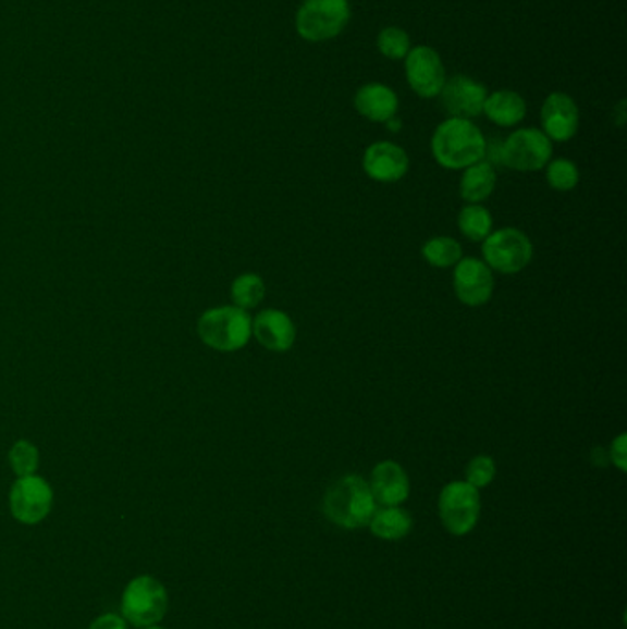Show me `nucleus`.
Returning <instances> with one entry per match:
<instances>
[{"label": "nucleus", "instance_id": "obj_24", "mask_svg": "<svg viewBox=\"0 0 627 629\" xmlns=\"http://www.w3.org/2000/svg\"><path fill=\"white\" fill-rule=\"evenodd\" d=\"M8 462H10V468H12L15 477L36 476L39 462H41V455H39V449L34 442L21 439L10 447Z\"/></svg>", "mask_w": 627, "mask_h": 629}, {"label": "nucleus", "instance_id": "obj_32", "mask_svg": "<svg viewBox=\"0 0 627 629\" xmlns=\"http://www.w3.org/2000/svg\"><path fill=\"white\" fill-rule=\"evenodd\" d=\"M143 629H168V628H164V626H160V624H155V626H148V628Z\"/></svg>", "mask_w": 627, "mask_h": 629}, {"label": "nucleus", "instance_id": "obj_22", "mask_svg": "<svg viewBox=\"0 0 627 629\" xmlns=\"http://www.w3.org/2000/svg\"><path fill=\"white\" fill-rule=\"evenodd\" d=\"M232 303L237 308L253 309L266 297V282L255 273H243L231 285Z\"/></svg>", "mask_w": 627, "mask_h": 629}, {"label": "nucleus", "instance_id": "obj_15", "mask_svg": "<svg viewBox=\"0 0 627 629\" xmlns=\"http://www.w3.org/2000/svg\"><path fill=\"white\" fill-rule=\"evenodd\" d=\"M253 335L266 350L284 354L295 345V322L282 309H261L253 319Z\"/></svg>", "mask_w": 627, "mask_h": 629}, {"label": "nucleus", "instance_id": "obj_18", "mask_svg": "<svg viewBox=\"0 0 627 629\" xmlns=\"http://www.w3.org/2000/svg\"><path fill=\"white\" fill-rule=\"evenodd\" d=\"M482 113L493 124L501 125V127H514V125L521 124L527 116V101L515 90H495L485 98Z\"/></svg>", "mask_w": 627, "mask_h": 629}, {"label": "nucleus", "instance_id": "obj_19", "mask_svg": "<svg viewBox=\"0 0 627 629\" xmlns=\"http://www.w3.org/2000/svg\"><path fill=\"white\" fill-rule=\"evenodd\" d=\"M495 185H497L495 168L485 161L475 162L462 173L460 197L469 205H480L492 196Z\"/></svg>", "mask_w": 627, "mask_h": 629}, {"label": "nucleus", "instance_id": "obj_11", "mask_svg": "<svg viewBox=\"0 0 627 629\" xmlns=\"http://www.w3.org/2000/svg\"><path fill=\"white\" fill-rule=\"evenodd\" d=\"M453 284L458 300L469 308H479L490 303L495 289L492 269L479 258H462L455 266Z\"/></svg>", "mask_w": 627, "mask_h": 629}, {"label": "nucleus", "instance_id": "obj_23", "mask_svg": "<svg viewBox=\"0 0 627 629\" xmlns=\"http://www.w3.org/2000/svg\"><path fill=\"white\" fill-rule=\"evenodd\" d=\"M421 255L432 268L447 269L462 260V247L456 239L447 236H437L423 245Z\"/></svg>", "mask_w": 627, "mask_h": 629}, {"label": "nucleus", "instance_id": "obj_12", "mask_svg": "<svg viewBox=\"0 0 627 629\" xmlns=\"http://www.w3.org/2000/svg\"><path fill=\"white\" fill-rule=\"evenodd\" d=\"M439 96L442 108L451 119L471 120L482 113L488 90L474 77L456 74L445 82L444 89L440 90Z\"/></svg>", "mask_w": 627, "mask_h": 629}, {"label": "nucleus", "instance_id": "obj_8", "mask_svg": "<svg viewBox=\"0 0 627 629\" xmlns=\"http://www.w3.org/2000/svg\"><path fill=\"white\" fill-rule=\"evenodd\" d=\"M10 514L21 525H39L45 521L53 506V490L42 477H17L10 488Z\"/></svg>", "mask_w": 627, "mask_h": 629}, {"label": "nucleus", "instance_id": "obj_4", "mask_svg": "<svg viewBox=\"0 0 627 629\" xmlns=\"http://www.w3.org/2000/svg\"><path fill=\"white\" fill-rule=\"evenodd\" d=\"M170 607V596L164 583L155 576H135L122 591L120 615L125 622L143 629L162 622Z\"/></svg>", "mask_w": 627, "mask_h": 629}, {"label": "nucleus", "instance_id": "obj_27", "mask_svg": "<svg viewBox=\"0 0 627 629\" xmlns=\"http://www.w3.org/2000/svg\"><path fill=\"white\" fill-rule=\"evenodd\" d=\"M495 473H497L495 460L488 455H479L469 460L468 468H466V482L477 490H482L492 484Z\"/></svg>", "mask_w": 627, "mask_h": 629}, {"label": "nucleus", "instance_id": "obj_20", "mask_svg": "<svg viewBox=\"0 0 627 629\" xmlns=\"http://www.w3.org/2000/svg\"><path fill=\"white\" fill-rule=\"evenodd\" d=\"M413 525V516L403 510L402 506H383L376 510L368 522V529L379 540L397 541L410 534Z\"/></svg>", "mask_w": 627, "mask_h": 629}, {"label": "nucleus", "instance_id": "obj_6", "mask_svg": "<svg viewBox=\"0 0 627 629\" xmlns=\"http://www.w3.org/2000/svg\"><path fill=\"white\" fill-rule=\"evenodd\" d=\"M484 263L501 274L521 273L532 261L533 245L519 229H499L482 242Z\"/></svg>", "mask_w": 627, "mask_h": 629}, {"label": "nucleus", "instance_id": "obj_30", "mask_svg": "<svg viewBox=\"0 0 627 629\" xmlns=\"http://www.w3.org/2000/svg\"><path fill=\"white\" fill-rule=\"evenodd\" d=\"M501 149H503V140L497 137L485 140L484 159L490 166H503V157H501Z\"/></svg>", "mask_w": 627, "mask_h": 629}, {"label": "nucleus", "instance_id": "obj_21", "mask_svg": "<svg viewBox=\"0 0 627 629\" xmlns=\"http://www.w3.org/2000/svg\"><path fill=\"white\" fill-rule=\"evenodd\" d=\"M458 229H460L462 236L468 238L469 242H484L493 229V218L488 208L482 205H468L460 210L458 214Z\"/></svg>", "mask_w": 627, "mask_h": 629}, {"label": "nucleus", "instance_id": "obj_29", "mask_svg": "<svg viewBox=\"0 0 627 629\" xmlns=\"http://www.w3.org/2000/svg\"><path fill=\"white\" fill-rule=\"evenodd\" d=\"M626 442V434H620L618 439L613 440L610 449L611 462L615 464L616 468L620 469V471H626L627 469Z\"/></svg>", "mask_w": 627, "mask_h": 629}, {"label": "nucleus", "instance_id": "obj_26", "mask_svg": "<svg viewBox=\"0 0 627 629\" xmlns=\"http://www.w3.org/2000/svg\"><path fill=\"white\" fill-rule=\"evenodd\" d=\"M546 183L557 192L575 190L580 183V172L575 162L568 159H556L546 164Z\"/></svg>", "mask_w": 627, "mask_h": 629}, {"label": "nucleus", "instance_id": "obj_1", "mask_svg": "<svg viewBox=\"0 0 627 629\" xmlns=\"http://www.w3.org/2000/svg\"><path fill=\"white\" fill-rule=\"evenodd\" d=\"M484 135L471 120L447 119L432 133V157L445 170H466L484 159Z\"/></svg>", "mask_w": 627, "mask_h": 629}, {"label": "nucleus", "instance_id": "obj_17", "mask_svg": "<svg viewBox=\"0 0 627 629\" xmlns=\"http://www.w3.org/2000/svg\"><path fill=\"white\" fill-rule=\"evenodd\" d=\"M354 108L362 119L376 122V124H386L389 120L397 116L399 100L389 85L367 84L357 90Z\"/></svg>", "mask_w": 627, "mask_h": 629}, {"label": "nucleus", "instance_id": "obj_5", "mask_svg": "<svg viewBox=\"0 0 627 629\" xmlns=\"http://www.w3.org/2000/svg\"><path fill=\"white\" fill-rule=\"evenodd\" d=\"M348 21V0H304L295 24L304 41L322 42L343 34Z\"/></svg>", "mask_w": 627, "mask_h": 629}, {"label": "nucleus", "instance_id": "obj_13", "mask_svg": "<svg viewBox=\"0 0 627 629\" xmlns=\"http://www.w3.org/2000/svg\"><path fill=\"white\" fill-rule=\"evenodd\" d=\"M541 125L551 143H567L575 138L580 127V109L565 92H552L543 101Z\"/></svg>", "mask_w": 627, "mask_h": 629}, {"label": "nucleus", "instance_id": "obj_10", "mask_svg": "<svg viewBox=\"0 0 627 629\" xmlns=\"http://www.w3.org/2000/svg\"><path fill=\"white\" fill-rule=\"evenodd\" d=\"M405 77L420 98H437L447 82L444 61L431 47L410 48L405 58Z\"/></svg>", "mask_w": 627, "mask_h": 629}, {"label": "nucleus", "instance_id": "obj_31", "mask_svg": "<svg viewBox=\"0 0 627 629\" xmlns=\"http://www.w3.org/2000/svg\"><path fill=\"white\" fill-rule=\"evenodd\" d=\"M386 127H389L391 131H394V133H397V131L402 130V120L397 119V116H394V119H391L389 122H386Z\"/></svg>", "mask_w": 627, "mask_h": 629}, {"label": "nucleus", "instance_id": "obj_14", "mask_svg": "<svg viewBox=\"0 0 627 629\" xmlns=\"http://www.w3.org/2000/svg\"><path fill=\"white\" fill-rule=\"evenodd\" d=\"M362 170L378 183H396L408 172V155L397 144L373 143L362 155Z\"/></svg>", "mask_w": 627, "mask_h": 629}, {"label": "nucleus", "instance_id": "obj_28", "mask_svg": "<svg viewBox=\"0 0 627 629\" xmlns=\"http://www.w3.org/2000/svg\"><path fill=\"white\" fill-rule=\"evenodd\" d=\"M89 629H130V624L119 613H103L90 622Z\"/></svg>", "mask_w": 627, "mask_h": 629}, {"label": "nucleus", "instance_id": "obj_7", "mask_svg": "<svg viewBox=\"0 0 627 629\" xmlns=\"http://www.w3.org/2000/svg\"><path fill=\"white\" fill-rule=\"evenodd\" d=\"M440 519L453 535L474 532L480 517V493L466 481H453L440 492Z\"/></svg>", "mask_w": 627, "mask_h": 629}, {"label": "nucleus", "instance_id": "obj_3", "mask_svg": "<svg viewBox=\"0 0 627 629\" xmlns=\"http://www.w3.org/2000/svg\"><path fill=\"white\" fill-rule=\"evenodd\" d=\"M197 335L216 351L231 354L249 345L253 337V319L237 306L210 308L197 321Z\"/></svg>", "mask_w": 627, "mask_h": 629}, {"label": "nucleus", "instance_id": "obj_16", "mask_svg": "<svg viewBox=\"0 0 627 629\" xmlns=\"http://www.w3.org/2000/svg\"><path fill=\"white\" fill-rule=\"evenodd\" d=\"M368 486L372 490L373 499L381 506H402L410 495L407 471L394 460L379 462L372 469Z\"/></svg>", "mask_w": 627, "mask_h": 629}, {"label": "nucleus", "instance_id": "obj_9", "mask_svg": "<svg viewBox=\"0 0 627 629\" xmlns=\"http://www.w3.org/2000/svg\"><path fill=\"white\" fill-rule=\"evenodd\" d=\"M503 166L515 172H539L552 159V143L536 127L517 130L503 140Z\"/></svg>", "mask_w": 627, "mask_h": 629}, {"label": "nucleus", "instance_id": "obj_25", "mask_svg": "<svg viewBox=\"0 0 627 629\" xmlns=\"http://www.w3.org/2000/svg\"><path fill=\"white\" fill-rule=\"evenodd\" d=\"M378 48L386 60H405L410 52V37L407 32L397 26H386L379 32Z\"/></svg>", "mask_w": 627, "mask_h": 629}, {"label": "nucleus", "instance_id": "obj_2", "mask_svg": "<svg viewBox=\"0 0 627 629\" xmlns=\"http://www.w3.org/2000/svg\"><path fill=\"white\" fill-rule=\"evenodd\" d=\"M376 510L378 503L373 499L368 481L362 477H341L325 492V517L341 529L357 530L368 527Z\"/></svg>", "mask_w": 627, "mask_h": 629}]
</instances>
